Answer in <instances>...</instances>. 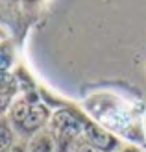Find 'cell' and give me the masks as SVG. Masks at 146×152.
Instances as JSON below:
<instances>
[{
  "label": "cell",
  "instance_id": "8",
  "mask_svg": "<svg viewBox=\"0 0 146 152\" xmlns=\"http://www.w3.org/2000/svg\"><path fill=\"white\" fill-rule=\"evenodd\" d=\"M11 95L9 93H2L0 91V113H4V111H7L9 110V106H11Z\"/></svg>",
  "mask_w": 146,
  "mask_h": 152
},
{
  "label": "cell",
  "instance_id": "10",
  "mask_svg": "<svg viewBox=\"0 0 146 152\" xmlns=\"http://www.w3.org/2000/svg\"><path fill=\"white\" fill-rule=\"evenodd\" d=\"M9 152H26V150H24V147H17V145H13Z\"/></svg>",
  "mask_w": 146,
  "mask_h": 152
},
{
  "label": "cell",
  "instance_id": "11",
  "mask_svg": "<svg viewBox=\"0 0 146 152\" xmlns=\"http://www.w3.org/2000/svg\"><path fill=\"white\" fill-rule=\"evenodd\" d=\"M122 152H141L139 148H135V147H128V148H124Z\"/></svg>",
  "mask_w": 146,
  "mask_h": 152
},
{
  "label": "cell",
  "instance_id": "13",
  "mask_svg": "<svg viewBox=\"0 0 146 152\" xmlns=\"http://www.w3.org/2000/svg\"><path fill=\"white\" fill-rule=\"evenodd\" d=\"M32 2H33V0H32Z\"/></svg>",
  "mask_w": 146,
  "mask_h": 152
},
{
  "label": "cell",
  "instance_id": "2",
  "mask_svg": "<svg viewBox=\"0 0 146 152\" xmlns=\"http://www.w3.org/2000/svg\"><path fill=\"white\" fill-rule=\"evenodd\" d=\"M83 134L87 137V143H91L94 148H98L100 152H115L118 148V141L115 135H111L109 132L102 130L100 126L89 123L83 126Z\"/></svg>",
  "mask_w": 146,
  "mask_h": 152
},
{
  "label": "cell",
  "instance_id": "9",
  "mask_svg": "<svg viewBox=\"0 0 146 152\" xmlns=\"http://www.w3.org/2000/svg\"><path fill=\"white\" fill-rule=\"evenodd\" d=\"M74 152H100V150H98V148H94L93 145H91V143H87V141H85V143H80V145L74 148Z\"/></svg>",
  "mask_w": 146,
  "mask_h": 152
},
{
  "label": "cell",
  "instance_id": "1",
  "mask_svg": "<svg viewBox=\"0 0 146 152\" xmlns=\"http://www.w3.org/2000/svg\"><path fill=\"white\" fill-rule=\"evenodd\" d=\"M50 132L61 139H74L83 132V124L72 111L59 110L50 117Z\"/></svg>",
  "mask_w": 146,
  "mask_h": 152
},
{
  "label": "cell",
  "instance_id": "6",
  "mask_svg": "<svg viewBox=\"0 0 146 152\" xmlns=\"http://www.w3.org/2000/svg\"><path fill=\"white\" fill-rule=\"evenodd\" d=\"M13 147V130L6 119H0V152H9Z\"/></svg>",
  "mask_w": 146,
  "mask_h": 152
},
{
  "label": "cell",
  "instance_id": "12",
  "mask_svg": "<svg viewBox=\"0 0 146 152\" xmlns=\"http://www.w3.org/2000/svg\"><path fill=\"white\" fill-rule=\"evenodd\" d=\"M4 39V32H2V30H0V41H2Z\"/></svg>",
  "mask_w": 146,
  "mask_h": 152
},
{
  "label": "cell",
  "instance_id": "4",
  "mask_svg": "<svg viewBox=\"0 0 146 152\" xmlns=\"http://www.w3.org/2000/svg\"><path fill=\"white\" fill-rule=\"evenodd\" d=\"M30 152H57V139L52 132L39 130L30 141Z\"/></svg>",
  "mask_w": 146,
  "mask_h": 152
},
{
  "label": "cell",
  "instance_id": "5",
  "mask_svg": "<svg viewBox=\"0 0 146 152\" xmlns=\"http://www.w3.org/2000/svg\"><path fill=\"white\" fill-rule=\"evenodd\" d=\"M32 100H28V98H19V100H13L11 106H9V121L13 124H20L24 117L28 115L30 108H32Z\"/></svg>",
  "mask_w": 146,
  "mask_h": 152
},
{
  "label": "cell",
  "instance_id": "7",
  "mask_svg": "<svg viewBox=\"0 0 146 152\" xmlns=\"http://www.w3.org/2000/svg\"><path fill=\"white\" fill-rule=\"evenodd\" d=\"M13 86V76L9 72H0V91L2 93H9V89Z\"/></svg>",
  "mask_w": 146,
  "mask_h": 152
},
{
  "label": "cell",
  "instance_id": "3",
  "mask_svg": "<svg viewBox=\"0 0 146 152\" xmlns=\"http://www.w3.org/2000/svg\"><path fill=\"white\" fill-rule=\"evenodd\" d=\"M48 119H50V111H48L46 106L41 104V102H33L30 111H28V115L19 124V128H20V132H24V134H37L46 124Z\"/></svg>",
  "mask_w": 146,
  "mask_h": 152
}]
</instances>
